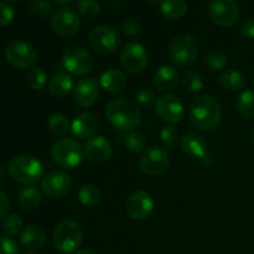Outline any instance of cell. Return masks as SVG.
I'll return each mask as SVG.
<instances>
[{
  "instance_id": "6da1fadb",
  "label": "cell",
  "mask_w": 254,
  "mask_h": 254,
  "mask_svg": "<svg viewBox=\"0 0 254 254\" xmlns=\"http://www.w3.org/2000/svg\"><path fill=\"white\" fill-rule=\"evenodd\" d=\"M189 121L197 130L211 131L222 121L220 103L211 96H198L190 102Z\"/></svg>"
},
{
  "instance_id": "7a4b0ae2",
  "label": "cell",
  "mask_w": 254,
  "mask_h": 254,
  "mask_svg": "<svg viewBox=\"0 0 254 254\" xmlns=\"http://www.w3.org/2000/svg\"><path fill=\"white\" fill-rule=\"evenodd\" d=\"M106 118L116 129L133 131L141 119V111L134 102L127 98H114L106 106Z\"/></svg>"
},
{
  "instance_id": "3957f363",
  "label": "cell",
  "mask_w": 254,
  "mask_h": 254,
  "mask_svg": "<svg viewBox=\"0 0 254 254\" xmlns=\"http://www.w3.org/2000/svg\"><path fill=\"white\" fill-rule=\"evenodd\" d=\"M10 178L21 185H34L42 178L44 166L39 158L29 154H21L10 160L7 166Z\"/></svg>"
},
{
  "instance_id": "277c9868",
  "label": "cell",
  "mask_w": 254,
  "mask_h": 254,
  "mask_svg": "<svg viewBox=\"0 0 254 254\" xmlns=\"http://www.w3.org/2000/svg\"><path fill=\"white\" fill-rule=\"evenodd\" d=\"M82 240H83V232L81 226L73 220L61 221L52 232V243L55 248L62 253H72L78 251Z\"/></svg>"
},
{
  "instance_id": "5b68a950",
  "label": "cell",
  "mask_w": 254,
  "mask_h": 254,
  "mask_svg": "<svg viewBox=\"0 0 254 254\" xmlns=\"http://www.w3.org/2000/svg\"><path fill=\"white\" fill-rule=\"evenodd\" d=\"M168 54L174 64L181 68L190 67L196 61L198 54L197 40L192 35H179L169 45Z\"/></svg>"
},
{
  "instance_id": "8992f818",
  "label": "cell",
  "mask_w": 254,
  "mask_h": 254,
  "mask_svg": "<svg viewBox=\"0 0 254 254\" xmlns=\"http://www.w3.org/2000/svg\"><path fill=\"white\" fill-rule=\"evenodd\" d=\"M52 160L64 169H74L82 163L84 150L81 144L71 138H61L51 148Z\"/></svg>"
},
{
  "instance_id": "52a82bcc",
  "label": "cell",
  "mask_w": 254,
  "mask_h": 254,
  "mask_svg": "<svg viewBox=\"0 0 254 254\" xmlns=\"http://www.w3.org/2000/svg\"><path fill=\"white\" fill-rule=\"evenodd\" d=\"M88 44L93 51L99 55H109L117 51L121 45V36L116 27L101 25L89 32Z\"/></svg>"
},
{
  "instance_id": "ba28073f",
  "label": "cell",
  "mask_w": 254,
  "mask_h": 254,
  "mask_svg": "<svg viewBox=\"0 0 254 254\" xmlns=\"http://www.w3.org/2000/svg\"><path fill=\"white\" fill-rule=\"evenodd\" d=\"M62 64L67 72L76 76H84L93 68V57L82 46H69L62 55Z\"/></svg>"
},
{
  "instance_id": "9c48e42d",
  "label": "cell",
  "mask_w": 254,
  "mask_h": 254,
  "mask_svg": "<svg viewBox=\"0 0 254 254\" xmlns=\"http://www.w3.org/2000/svg\"><path fill=\"white\" fill-rule=\"evenodd\" d=\"M5 59L15 68H29L36 62V50L30 42L15 40L5 49Z\"/></svg>"
},
{
  "instance_id": "30bf717a",
  "label": "cell",
  "mask_w": 254,
  "mask_h": 254,
  "mask_svg": "<svg viewBox=\"0 0 254 254\" xmlns=\"http://www.w3.org/2000/svg\"><path fill=\"white\" fill-rule=\"evenodd\" d=\"M170 164L168 150L163 146H150L145 149L139 158V168L149 176L163 174Z\"/></svg>"
},
{
  "instance_id": "8fae6325",
  "label": "cell",
  "mask_w": 254,
  "mask_h": 254,
  "mask_svg": "<svg viewBox=\"0 0 254 254\" xmlns=\"http://www.w3.org/2000/svg\"><path fill=\"white\" fill-rule=\"evenodd\" d=\"M51 25L59 36L69 39L74 37L81 30V19L78 14L68 7H61L54 11L51 16Z\"/></svg>"
},
{
  "instance_id": "7c38bea8",
  "label": "cell",
  "mask_w": 254,
  "mask_h": 254,
  "mask_svg": "<svg viewBox=\"0 0 254 254\" xmlns=\"http://www.w3.org/2000/svg\"><path fill=\"white\" fill-rule=\"evenodd\" d=\"M208 12L216 25L231 27L240 17V6L236 0H211Z\"/></svg>"
},
{
  "instance_id": "4fadbf2b",
  "label": "cell",
  "mask_w": 254,
  "mask_h": 254,
  "mask_svg": "<svg viewBox=\"0 0 254 254\" xmlns=\"http://www.w3.org/2000/svg\"><path fill=\"white\" fill-rule=\"evenodd\" d=\"M121 64L128 73L136 74L143 72L148 64V52L145 47L138 42L126 45L121 52Z\"/></svg>"
},
{
  "instance_id": "5bb4252c",
  "label": "cell",
  "mask_w": 254,
  "mask_h": 254,
  "mask_svg": "<svg viewBox=\"0 0 254 254\" xmlns=\"http://www.w3.org/2000/svg\"><path fill=\"white\" fill-rule=\"evenodd\" d=\"M71 178L62 170H52L42 178L41 189L49 198H62L71 190Z\"/></svg>"
},
{
  "instance_id": "9a60e30c",
  "label": "cell",
  "mask_w": 254,
  "mask_h": 254,
  "mask_svg": "<svg viewBox=\"0 0 254 254\" xmlns=\"http://www.w3.org/2000/svg\"><path fill=\"white\" fill-rule=\"evenodd\" d=\"M154 210V200L148 191L136 190L128 197L126 211L130 218L143 221L151 215Z\"/></svg>"
},
{
  "instance_id": "2e32d148",
  "label": "cell",
  "mask_w": 254,
  "mask_h": 254,
  "mask_svg": "<svg viewBox=\"0 0 254 254\" xmlns=\"http://www.w3.org/2000/svg\"><path fill=\"white\" fill-rule=\"evenodd\" d=\"M155 111L164 122L170 124L180 122L185 113L181 99L173 93H165L159 97L155 102Z\"/></svg>"
},
{
  "instance_id": "e0dca14e",
  "label": "cell",
  "mask_w": 254,
  "mask_h": 254,
  "mask_svg": "<svg viewBox=\"0 0 254 254\" xmlns=\"http://www.w3.org/2000/svg\"><path fill=\"white\" fill-rule=\"evenodd\" d=\"M101 84L94 78H82L73 88V101L81 108L93 106L99 97Z\"/></svg>"
},
{
  "instance_id": "ac0fdd59",
  "label": "cell",
  "mask_w": 254,
  "mask_h": 254,
  "mask_svg": "<svg viewBox=\"0 0 254 254\" xmlns=\"http://www.w3.org/2000/svg\"><path fill=\"white\" fill-rule=\"evenodd\" d=\"M84 156L93 164H103L112 156V143L103 135H94L83 148Z\"/></svg>"
},
{
  "instance_id": "d6986e66",
  "label": "cell",
  "mask_w": 254,
  "mask_h": 254,
  "mask_svg": "<svg viewBox=\"0 0 254 254\" xmlns=\"http://www.w3.org/2000/svg\"><path fill=\"white\" fill-rule=\"evenodd\" d=\"M99 121L92 112H82L77 114L71 123V131L78 139H91L98 130Z\"/></svg>"
},
{
  "instance_id": "ffe728a7",
  "label": "cell",
  "mask_w": 254,
  "mask_h": 254,
  "mask_svg": "<svg viewBox=\"0 0 254 254\" xmlns=\"http://www.w3.org/2000/svg\"><path fill=\"white\" fill-rule=\"evenodd\" d=\"M181 149L185 154L192 158H203L207 154V141L203 135L196 131H189L180 139Z\"/></svg>"
},
{
  "instance_id": "44dd1931",
  "label": "cell",
  "mask_w": 254,
  "mask_h": 254,
  "mask_svg": "<svg viewBox=\"0 0 254 254\" xmlns=\"http://www.w3.org/2000/svg\"><path fill=\"white\" fill-rule=\"evenodd\" d=\"M179 81H180V76H179L178 69L168 64L159 67L154 74V86L160 92L173 91L178 87Z\"/></svg>"
},
{
  "instance_id": "7402d4cb",
  "label": "cell",
  "mask_w": 254,
  "mask_h": 254,
  "mask_svg": "<svg viewBox=\"0 0 254 254\" xmlns=\"http://www.w3.org/2000/svg\"><path fill=\"white\" fill-rule=\"evenodd\" d=\"M20 243L29 251L41 250L46 243V235L39 226H27L20 233Z\"/></svg>"
},
{
  "instance_id": "603a6c76",
  "label": "cell",
  "mask_w": 254,
  "mask_h": 254,
  "mask_svg": "<svg viewBox=\"0 0 254 254\" xmlns=\"http://www.w3.org/2000/svg\"><path fill=\"white\" fill-rule=\"evenodd\" d=\"M73 79L66 72H59L54 74L49 81V91L55 98H64L73 89Z\"/></svg>"
},
{
  "instance_id": "cb8c5ba5",
  "label": "cell",
  "mask_w": 254,
  "mask_h": 254,
  "mask_svg": "<svg viewBox=\"0 0 254 254\" xmlns=\"http://www.w3.org/2000/svg\"><path fill=\"white\" fill-rule=\"evenodd\" d=\"M99 84L104 91L109 93H118L123 91L127 86V78L124 73L116 68H108L101 74Z\"/></svg>"
},
{
  "instance_id": "d4e9b609",
  "label": "cell",
  "mask_w": 254,
  "mask_h": 254,
  "mask_svg": "<svg viewBox=\"0 0 254 254\" xmlns=\"http://www.w3.org/2000/svg\"><path fill=\"white\" fill-rule=\"evenodd\" d=\"M160 11L168 19L178 20L188 14V4L185 0H163Z\"/></svg>"
},
{
  "instance_id": "484cf974",
  "label": "cell",
  "mask_w": 254,
  "mask_h": 254,
  "mask_svg": "<svg viewBox=\"0 0 254 254\" xmlns=\"http://www.w3.org/2000/svg\"><path fill=\"white\" fill-rule=\"evenodd\" d=\"M41 191L37 188H34V186L24 188L19 192V196H17L19 205L24 210H34V208L39 207V205L41 203Z\"/></svg>"
},
{
  "instance_id": "4316f807",
  "label": "cell",
  "mask_w": 254,
  "mask_h": 254,
  "mask_svg": "<svg viewBox=\"0 0 254 254\" xmlns=\"http://www.w3.org/2000/svg\"><path fill=\"white\" fill-rule=\"evenodd\" d=\"M221 86L231 92L241 91L246 86V76L237 69H228L223 72L220 78Z\"/></svg>"
},
{
  "instance_id": "83f0119b",
  "label": "cell",
  "mask_w": 254,
  "mask_h": 254,
  "mask_svg": "<svg viewBox=\"0 0 254 254\" xmlns=\"http://www.w3.org/2000/svg\"><path fill=\"white\" fill-rule=\"evenodd\" d=\"M236 109L243 118L254 119V91H243L236 101Z\"/></svg>"
},
{
  "instance_id": "f1b7e54d",
  "label": "cell",
  "mask_w": 254,
  "mask_h": 254,
  "mask_svg": "<svg viewBox=\"0 0 254 254\" xmlns=\"http://www.w3.org/2000/svg\"><path fill=\"white\" fill-rule=\"evenodd\" d=\"M47 126H49L50 131L56 136H64L71 130V123L68 118L60 112H56L49 117Z\"/></svg>"
},
{
  "instance_id": "f546056e",
  "label": "cell",
  "mask_w": 254,
  "mask_h": 254,
  "mask_svg": "<svg viewBox=\"0 0 254 254\" xmlns=\"http://www.w3.org/2000/svg\"><path fill=\"white\" fill-rule=\"evenodd\" d=\"M78 200L84 207H94L101 201V191L92 184H84L78 190Z\"/></svg>"
},
{
  "instance_id": "4dcf8cb0",
  "label": "cell",
  "mask_w": 254,
  "mask_h": 254,
  "mask_svg": "<svg viewBox=\"0 0 254 254\" xmlns=\"http://www.w3.org/2000/svg\"><path fill=\"white\" fill-rule=\"evenodd\" d=\"M205 62L208 68H211L212 71H221L227 66L228 57L225 52L220 51V50H212L206 55Z\"/></svg>"
},
{
  "instance_id": "1f68e13d",
  "label": "cell",
  "mask_w": 254,
  "mask_h": 254,
  "mask_svg": "<svg viewBox=\"0 0 254 254\" xmlns=\"http://www.w3.org/2000/svg\"><path fill=\"white\" fill-rule=\"evenodd\" d=\"M47 74L41 67H34L27 74V84L34 91H41L47 84Z\"/></svg>"
},
{
  "instance_id": "d6a6232c",
  "label": "cell",
  "mask_w": 254,
  "mask_h": 254,
  "mask_svg": "<svg viewBox=\"0 0 254 254\" xmlns=\"http://www.w3.org/2000/svg\"><path fill=\"white\" fill-rule=\"evenodd\" d=\"M126 143L127 149L131 153H140V151L144 150L145 148V136L140 133V131H129L126 136Z\"/></svg>"
},
{
  "instance_id": "836d02e7",
  "label": "cell",
  "mask_w": 254,
  "mask_h": 254,
  "mask_svg": "<svg viewBox=\"0 0 254 254\" xmlns=\"http://www.w3.org/2000/svg\"><path fill=\"white\" fill-rule=\"evenodd\" d=\"M22 221L19 215L16 213H11L7 215L6 217L2 220V231L6 233V236L11 237V236H17L19 233L22 232Z\"/></svg>"
},
{
  "instance_id": "e575fe53",
  "label": "cell",
  "mask_w": 254,
  "mask_h": 254,
  "mask_svg": "<svg viewBox=\"0 0 254 254\" xmlns=\"http://www.w3.org/2000/svg\"><path fill=\"white\" fill-rule=\"evenodd\" d=\"M183 84L188 91L200 92L203 88L202 76L195 71H186L183 76Z\"/></svg>"
},
{
  "instance_id": "d590c367",
  "label": "cell",
  "mask_w": 254,
  "mask_h": 254,
  "mask_svg": "<svg viewBox=\"0 0 254 254\" xmlns=\"http://www.w3.org/2000/svg\"><path fill=\"white\" fill-rule=\"evenodd\" d=\"M77 9L78 12L86 19H94L98 16L101 7L97 0H79L77 4Z\"/></svg>"
},
{
  "instance_id": "8d00e7d4",
  "label": "cell",
  "mask_w": 254,
  "mask_h": 254,
  "mask_svg": "<svg viewBox=\"0 0 254 254\" xmlns=\"http://www.w3.org/2000/svg\"><path fill=\"white\" fill-rule=\"evenodd\" d=\"M179 138H180L179 129L176 128L175 126H173V124L164 127V128L161 129L160 139L166 148H171V146L175 145V144L178 143Z\"/></svg>"
},
{
  "instance_id": "74e56055",
  "label": "cell",
  "mask_w": 254,
  "mask_h": 254,
  "mask_svg": "<svg viewBox=\"0 0 254 254\" xmlns=\"http://www.w3.org/2000/svg\"><path fill=\"white\" fill-rule=\"evenodd\" d=\"M30 12L34 16L45 19L52 12V5L47 0H34L30 5Z\"/></svg>"
},
{
  "instance_id": "f35d334b",
  "label": "cell",
  "mask_w": 254,
  "mask_h": 254,
  "mask_svg": "<svg viewBox=\"0 0 254 254\" xmlns=\"http://www.w3.org/2000/svg\"><path fill=\"white\" fill-rule=\"evenodd\" d=\"M156 99L158 98L155 96V92L150 88H141L136 93V101L144 108H150L153 104H155Z\"/></svg>"
},
{
  "instance_id": "ab89813d",
  "label": "cell",
  "mask_w": 254,
  "mask_h": 254,
  "mask_svg": "<svg viewBox=\"0 0 254 254\" xmlns=\"http://www.w3.org/2000/svg\"><path fill=\"white\" fill-rule=\"evenodd\" d=\"M0 254H20V247L9 236H0Z\"/></svg>"
},
{
  "instance_id": "60d3db41",
  "label": "cell",
  "mask_w": 254,
  "mask_h": 254,
  "mask_svg": "<svg viewBox=\"0 0 254 254\" xmlns=\"http://www.w3.org/2000/svg\"><path fill=\"white\" fill-rule=\"evenodd\" d=\"M121 30L126 36L129 37H134L136 35L140 34L141 31V26H140V22L138 20H134V19H128L126 21L122 22L121 25Z\"/></svg>"
},
{
  "instance_id": "b9f144b4",
  "label": "cell",
  "mask_w": 254,
  "mask_h": 254,
  "mask_svg": "<svg viewBox=\"0 0 254 254\" xmlns=\"http://www.w3.org/2000/svg\"><path fill=\"white\" fill-rule=\"evenodd\" d=\"M15 17V10L6 2H0V27H5L12 22Z\"/></svg>"
},
{
  "instance_id": "7bdbcfd3",
  "label": "cell",
  "mask_w": 254,
  "mask_h": 254,
  "mask_svg": "<svg viewBox=\"0 0 254 254\" xmlns=\"http://www.w3.org/2000/svg\"><path fill=\"white\" fill-rule=\"evenodd\" d=\"M240 32L245 39L253 40L254 39V17L245 20L240 27Z\"/></svg>"
},
{
  "instance_id": "ee69618b",
  "label": "cell",
  "mask_w": 254,
  "mask_h": 254,
  "mask_svg": "<svg viewBox=\"0 0 254 254\" xmlns=\"http://www.w3.org/2000/svg\"><path fill=\"white\" fill-rule=\"evenodd\" d=\"M9 213V200L2 191H0V221L4 220Z\"/></svg>"
},
{
  "instance_id": "f6af8a7d",
  "label": "cell",
  "mask_w": 254,
  "mask_h": 254,
  "mask_svg": "<svg viewBox=\"0 0 254 254\" xmlns=\"http://www.w3.org/2000/svg\"><path fill=\"white\" fill-rule=\"evenodd\" d=\"M73 254H96V253H94L93 251L87 250V248H83V250H78V251H76V252H74Z\"/></svg>"
},
{
  "instance_id": "bcb514c9",
  "label": "cell",
  "mask_w": 254,
  "mask_h": 254,
  "mask_svg": "<svg viewBox=\"0 0 254 254\" xmlns=\"http://www.w3.org/2000/svg\"><path fill=\"white\" fill-rule=\"evenodd\" d=\"M52 1H54L55 4H59V5H67L71 1H73V0H52Z\"/></svg>"
},
{
  "instance_id": "7dc6e473",
  "label": "cell",
  "mask_w": 254,
  "mask_h": 254,
  "mask_svg": "<svg viewBox=\"0 0 254 254\" xmlns=\"http://www.w3.org/2000/svg\"><path fill=\"white\" fill-rule=\"evenodd\" d=\"M5 179V173H4V169H2V166L0 165V185L2 184V181H4Z\"/></svg>"
},
{
  "instance_id": "c3c4849f",
  "label": "cell",
  "mask_w": 254,
  "mask_h": 254,
  "mask_svg": "<svg viewBox=\"0 0 254 254\" xmlns=\"http://www.w3.org/2000/svg\"><path fill=\"white\" fill-rule=\"evenodd\" d=\"M5 1H7V2H15V1H19V0H5Z\"/></svg>"
},
{
  "instance_id": "681fc988",
  "label": "cell",
  "mask_w": 254,
  "mask_h": 254,
  "mask_svg": "<svg viewBox=\"0 0 254 254\" xmlns=\"http://www.w3.org/2000/svg\"><path fill=\"white\" fill-rule=\"evenodd\" d=\"M146 1H149V2H156V1H159V0H146Z\"/></svg>"
},
{
  "instance_id": "f907efd6",
  "label": "cell",
  "mask_w": 254,
  "mask_h": 254,
  "mask_svg": "<svg viewBox=\"0 0 254 254\" xmlns=\"http://www.w3.org/2000/svg\"><path fill=\"white\" fill-rule=\"evenodd\" d=\"M252 141H253V144H254V130H253V133H252Z\"/></svg>"
},
{
  "instance_id": "816d5d0a",
  "label": "cell",
  "mask_w": 254,
  "mask_h": 254,
  "mask_svg": "<svg viewBox=\"0 0 254 254\" xmlns=\"http://www.w3.org/2000/svg\"><path fill=\"white\" fill-rule=\"evenodd\" d=\"M25 254H36V253H32V252H29V253H25Z\"/></svg>"
}]
</instances>
